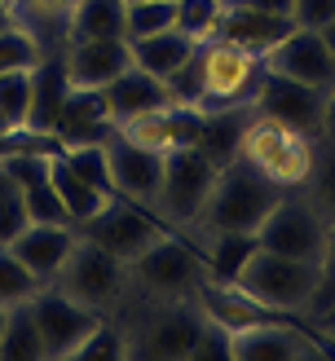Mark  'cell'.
Returning a JSON list of instances; mask_svg holds the SVG:
<instances>
[{
  "instance_id": "cell-1",
  "label": "cell",
  "mask_w": 335,
  "mask_h": 361,
  "mask_svg": "<svg viewBox=\"0 0 335 361\" xmlns=\"http://www.w3.org/2000/svg\"><path fill=\"white\" fill-rule=\"evenodd\" d=\"M123 309V361H190L203 326L199 300H128Z\"/></svg>"
},
{
  "instance_id": "cell-2",
  "label": "cell",
  "mask_w": 335,
  "mask_h": 361,
  "mask_svg": "<svg viewBox=\"0 0 335 361\" xmlns=\"http://www.w3.org/2000/svg\"><path fill=\"white\" fill-rule=\"evenodd\" d=\"M278 198H282V190L269 176H260L252 164L234 159V164L217 168V180H212V190L203 198L199 216H194V225L185 229V238L190 233H256Z\"/></svg>"
},
{
  "instance_id": "cell-3",
  "label": "cell",
  "mask_w": 335,
  "mask_h": 361,
  "mask_svg": "<svg viewBox=\"0 0 335 361\" xmlns=\"http://www.w3.org/2000/svg\"><path fill=\"white\" fill-rule=\"evenodd\" d=\"M234 286L274 317H309L313 300H317V264L256 247L247 256V264L238 269Z\"/></svg>"
},
{
  "instance_id": "cell-4",
  "label": "cell",
  "mask_w": 335,
  "mask_h": 361,
  "mask_svg": "<svg viewBox=\"0 0 335 361\" xmlns=\"http://www.w3.org/2000/svg\"><path fill=\"white\" fill-rule=\"evenodd\" d=\"M49 286H58L62 295H71L75 304H84V309H93L102 317H115L123 304H128V295H133L128 264H123L119 256H111L106 247H97L93 238H84V233L75 238L66 264L58 269V278H53Z\"/></svg>"
},
{
  "instance_id": "cell-5",
  "label": "cell",
  "mask_w": 335,
  "mask_h": 361,
  "mask_svg": "<svg viewBox=\"0 0 335 361\" xmlns=\"http://www.w3.org/2000/svg\"><path fill=\"white\" fill-rule=\"evenodd\" d=\"M264 80V58L252 49H238L212 35L199 44V111H238L256 102V88Z\"/></svg>"
},
{
  "instance_id": "cell-6",
  "label": "cell",
  "mask_w": 335,
  "mask_h": 361,
  "mask_svg": "<svg viewBox=\"0 0 335 361\" xmlns=\"http://www.w3.org/2000/svg\"><path fill=\"white\" fill-rule=\"evenodd\" d=\"M313 150H317L313 137L252 111V119H247V128H243L238 159L252 164L260 176H269L278 190H305V180L313 172Z\"/></svg>"
},
{
  "instance_id": "cell-7",
  "label": "cell",
  "mask_w": 335,
  "mask_h": 361,
  "mask_svg": "<svg viewBox=\"0 0 335 361\" xmlns=\"http://www.w3.org/2000/svg\"><path fill=\"white\" fill-rule=\"evenodd\" d=\"M128 282H133L128 300H194L199 295V282H203L199 251L176 229H168L164 238H154L128 264Z\"/></svg>"
},
{
  "instance_id": "cell-8",
  "label": "cell",
  "mask_w": 335,
  "mask_h": 361,
  "mask_svg": "<svg viewBox=\"0 0 335 361\" xmlns=\"http://www.w3.org/2000/svg\"><path fill=\"white\" fill-rule=\"evenodd\" d=\"M256 243L264 251H278V256L317 264L322 260V247H327V221H322V212L309 203L305 190H282L274 212L264 216L260 229H256Z\"/></svg>"
},
{
  "instance_id": "cell-9",
  "label": "cell",
  "mask_w": 335,
  "mask_h": 361,
  "mask_svg": "<svg viewBox=\"0 0 335 361\" xmlns=\"http://www.w3.org/2000/svg\"><path fill=\"white\" fill-rule=\"evenodd\" d=\"M212 180H217V164H212L199 146H185V150L164 154V185H159L154 216L168 229L185 233L194 225V216H199V207H203Z\"/></svg>"
},
{
  "instance_id": "cell-10",
  "label": "cell",
  "mask_w": 335,
  "mask_h": 361,
  "mask_svg": "<svg viewBox=\"0 0 335 361\" xmlns=\"http://www.w3.org/2000/svg\"><path fill=\"white\" fill-rule=\"evenodd\" d=\"M335 348L322 344V335L296 326L287 317H256L229 335V361H317Z\"/></svg>"
},
{
  "instance_id": "cell-11",
  "label": "cell",
  "mask_w": 335,
  "mask_h": 361,
  "mask_svg": "<svg viewBox=\"0 0 335 361\" xmlns=\"http://www.w3.org/2000/svg\"><path fill=\"white\" fill-rule=\"evenodd\" d=\"M80 233H84V238H93L97 247H106L111 256H119L123 264H133L154 238H164L168 225L159 221L154 212H146V207H137V203H128V198L115 194L111 203L93 216V221L80 225Z\"/></svg>"
},
{
  "instance_id": "cell-12",
  "label": "cell",
  "mask_w": 335,
  "mask_h": 361,
  "mask_svg": "<svg viewBox=\"0 0 335 361\" xmlns=\"http://www.w3.org/2000/svg\"><path fill=\"white\" fill-rule=\"evenodd\" d=\"M27 309H31V317H35V326H40L44 357H49V361H71V357H75V348L88 339V331L102 322V313L75 304L71 295H62L58 286H49V282L27 300Z\"/></svg>"
},
{
  "instance_id": "cell-13",
  "label": "cell",
  "mask_w": 335,
  "mask_h": 361,
  "mask_svg": "<svg viewBox=\"0 0 335 361\" xmlns=\"http://www.w3.org/2000/svg\"><path fill=\"white\" fill-rule=\"evenodd\" d=\"M252 111L264 115V119L287 123V128H296V133H305V137L317 141V133H322V111H327V88H313V84H300V80L264 71Z\"/></svg>"
},
{
  "instance_id": "cell-14",
  "label": "cell",
  "mask_w": 335,
  "mask_h": 361,
  "mask_svg": "<svg viewBox=\"0 0 335 361\" xmlns=\"http://www.w3.org/2000/svg\"><path fill=\"white\" fill-rule=\"evenodd\" d=\"M106 146V164H111V185L119 198H128V203L154 212L159 203V185H164V154H154L146 146H137L128 141L119 128L102 141Z\"/></svg>"
},
{
  "instance_id": "cell-15",
  "label": "cell",
  "mask_w": 335,
  "mask_h": 361,
  "mask_svg": "<svg viewBox=\"0 0 335 361\" xmlns=\"http://www.w3.org/2000/svg\"><path fill=\"white\" fill-rule=\"evenodd\" d=\"M119 133L128 141H137V146L154 150V154H172V150H185V146L199 141L203 111L190 106V102H164V106H154V111H146V115L123 119Z\"/></svg>"
},
{
  "instance_id": "cell-16",
  "label": "cell",
  "mask_w": 335,
  "mask_h": 361,
  "mask_svg": "<svg viewBox=\"0 0 335 361\" xmlns=\"http://www.w3.org/2000/svg\"><path fill=\"white\" fill-rule=\"evenodd\" d=\"M264 71L274 75H287V80H300V84H313V88H335V53L327 49L322 31H309V27H296L291 35L264 53Z\"/></svg>"
},
{
  "instance_id": "cell-17",
  "label": "cell",
  "mask_w": 335,
  "mask_h": 361,
  "mask_svg": "<svg viewBox=\"0 0 335 361\" xmlns=\"http://www.w3.org/2000/svg\"><path fill=\"white\" fill-rule=\"evenodd\" d=\"M62 66L71 88L102 93L115 75L133 66V53H128V40H71L62 49Z\"/></svg>"
},
{
  "instance_id": "cell-18",
  "label": "cell",
  "mask_w": 335,
  "mask_h": 361,
  "mask_svg": "<svg viewBox=\"0 0 335 361\" xmlns=\"http://www.w3.org/2000/svg\"><path fill=\"white\" fill-rule=\"evenodd\" d=\"M75 238H80V229L71 225V221H31V225L9 243V251H13V256L23 260L40 282H53V278H58V269L66 264L71 247H75Z\"/></svg>"
},
{
  "instance_id": "cell-19",
  "label": "cell",
  "mask_w": 335,
  "mask_h": 361,
  "mask_svg": "<svg viewBox=\"0 0 335 361\" xmlns=\"http://www.w3.org/2000/svg\"><path fill=\"white\" fill-rule=\"evenodd\" d=\"M291 31H296L291 13H264V9H252V5H238V0H225L221 23H217L221 40L238 44V49H252V53H260V58Z\"/></svg>"
},
{
  "instance_id": "cell-20",
  "label": "cell",
  "mask_w": 335,
  "mask_h": 361,
  "mask_svg": "<svg viewBox=\"0 0 335 361\" xmlns=\"http://www.w3.org/2000/svg\"><path fill=\"white\" fill-rule=\"evenodd\" d=\"M164 102H172L168 80H159V75H150V71H141V66H128L123 75H115L111 84L102 88L106 119H111L115 128H119L123 119L146 115V111H154V106H164Z\"/></svg>"
},
{
  "instance_id": "cell-21",
  "label": "cell",
  "mask_w": 335,
  "mask_h": 361,
  "mask_svg": "<svg viewBox=\"0 0 335 361\" xmlns=\"http://www.w3.org/2000/svg\"><path fill=\"white\" fill-rule=\"evenodd\" d=\"M71 93V80H66V66H62V53L53 58L44 53L40 62L31 66V111H27V137H49L58 128V115H62V102Z\"/></svg>"
},
{
  "instance_id": "cell-22",
  "label": "cell",
  "mask_w": 335,
  "mask_h": 361,
  "mask_svg": "<svg viewBox=\"0 0 335 361\" xmlns=\"http://www.w3.org/2000/svg\"><path fill=\"white\" fill-rule=\"evenodd\" d=\"M49 180H53V194H58V203H62V212H66V221L71 225H84V221H93V216L111 203L115 194H106L102 185H93L88 176H80L75 168H71V159L62 154V150H53L49 154Z\"/></svg>"
},
{
  "instance_id": "cell-23",
  "label": "cell",
  "mask_w": 335,
  "mask_h": 361,
  "mask_svg": "<svg viewBox=\"0 0 335 361\" xmlns=\"http://www.w3.org/2000/svg\"><path fill=\"white\" fill-rule=\"evenodd\" d=\"M115 133V123L106 119L102 93H84V88H71L58 115V128H53V141L58 146H84V141H106Z\"/></svg>"
},
{
  "instance_id": "cell-24",
  "label": "cell",
  "mask_w": 335,
  "mask_h": 361,
  "mask_svg": "<svg viewBox=\"0 0 335 361\" xmlns=\"http://www.w3.org/2000/svg\"><path fill=\"white\" fill-rule=\"evenodd\" d=\"M194 49H199V40H190L185 31H150V35H133L128 40V53H133V66L141 71H150V75L159 80H172L176 71H181L190 58H194Z\"/></svg>"
},
{
  "instance_id": "cell-25",
  "label": "cell",
  "mask_w": 335,
  "mask_h": 361,
  "mask_svg": "<svg viewBox=\"0 0 335 361\" xmlns=\"http://www.w3.org/2000/svg\"><path fill=\"white\" fill-rule=\"evenodd\" d=\"M190 238H194V251H199V264H203V282H221V286L234 282L247 256L260 247L256 233H190Z\"/></svg>"
},
{
  "instance_id": "cell-26",
  "label": "cell",
  "mask_w": 335,
  "mask_h": 361,
  "mask_svg": "<svg viewBox=\"0 0 335 361\" xmlns=\"http://www.w3.org/2000/svg\"><path fill=\"white\" fill-rule=\"evenodd\" d=\"M66 44L71 40H128V23H123V0H75L66 13Z\"/></svg>"
},
{
  "instance_id": "cell-27",
  "label": "cell",
  "mask_w": 335,
  "mask_h": 361,
  "mask_svg": "<svg viewBox=\"0 0 335 361\" xmlns=\"http://www.w3.org/2000/svg\"><path fill=\"white\" fill-rule=\"evenodd\" d=\"M247 119H252V106L203 115V133H199V141H194V146H199L217 168L234 164V159H238V146H243V128H247Z\"/></svg>"
},
{
  "instance_id": "cell-28",
  "label": "cell",
  "mask_w": 335,
  "mask_h": 361,
  "mask_svg": "<svg viewBox=\"0 0 335 361\" xmlns=\"http://www.w3.org/2000/svg\"><path fill=\"white\" fill-rule=\"evenodd\" d=\"M0 361H49L40 326H35L27 304H13L9 317H5V331H0Z\"/></svg>"
},
{
  "instance_id": "cell-29",
  "label": "cell",
  "mask_w": 335,
  "mask_h": 361,
  "mask_svg": "<svg viewBox=\"0 0 335 361\" xmlns=\"http://www.w3.org/2000/svg\"><path fill=\"white\" fill-rule=\"evenodd\" d=\"M305 194L322 212V221L335 225V146H327V141H317V150H313V172L305 180Z\"/></svg>"
},
{
  "instance_id": "cell-30",
  "label": "cell",
  "mask_w": 335,
  "mask_h": 361,
  "mask_svg": "<svg viewBox=\"0 0 335 361\" xmlns=\"http://www.w3.org/2000/svg\"><path fill=\"white\" fill-rule=\"evenodd\" d=\"M40 58H44V40L27 23H13L0 31V75L18 71V66H35Z\"/></svg>"
},
{
  "instance_id": "cell-31",
  "label": "cell",
  "mask_w": 335,
  "mask_h": 361,
  "mask_svg": "<svg viewBox=\"0 0 335 361\" xmlns=\"http://www.w3.org/2000/svg\"><path fill=\"white\" fill-rule=\"evenodd\" d=\"M27 111H31V66H18L0 75V115L9 119L13 133H27Z\"/></svg>"
},
{
  "instance_id": "cell-32",
  "label": "cell",
  "mask_w": 335,
  "mask_h": 361,
  "mask_svg": "<svg viewBox=\"0 0 335 361\" xmlns=\"http://www.w3.org/2000/svg\"><path fill=\"white\" fill-rule=\"evenodd\" d=\"M40 286H44V282L35 278L9 247H0V304H5V309H13V304H27L35 291H40Z\"/></svg>"
},
{
  "instance_id": "cell-33",
  "label": "cell",
  "mask_w": 335,
  "mask_h": 361,
  "mask_svg": "<svg viewBox=\"0 0 335 361\" xmlns=\"http://www.w3.org/2000/svg\"><path fill=\"white\" fill-rule=\"evenodd\" d=\"M123 23H128V40L168 31L176 23V0H123Z\"/></svg>"
},
{
  "instance_id": "cell-34",
  "label": "cell",
  "mask_w": 335,
  "mask_h": 361,
  "mask_svg": "<svg viewBox=\"0 0 335 361\" xmlns=\"http://www.w3.org/2000/svg\"><path fill=\"white\" fill-rule=\"evenodd\" d=\"M221 9L225 0H176V31H185L190 40H212L217 35V23H221Z\"/></svg>"
},
{
  "instance_id": "cell-35",
  "label": "cell",
  "mask_w": 335,
  "mask_h": 361,
  "mask_svg": "<svg viewBox=\"0 0 335 361\" xmlns=\"http://www.w3.org/2000/svg\"><path fill=\"white\" fill-rule=\"evenodd\" d=\"M71 361H123V331H119V322L102 317L97 326L88 331V339L75 348Z\"/></svg>"
},
{
  "instance_id": "cell-36",
  "label": "cell",
  "mask_w": 335,
  "mask_h": 361,
  "mask_svg": "<svg viewBox=\"0 0 335 361\" xmlns=\"http://www.w3.org/2000/svg\"><path fill=\"white\" fill-rule=\"evenodd\" d=\"M62 154L71 159V168L80 176H88L93 185H102L106 194H115L111 185V164H106V146L102 141H84V146H62Z\"/></svg>"
},
{
  "instance_id": "cell-37",
  "label": "cell",
  "mask_w": 335,
  "mask_h": 361,
  "mask_svg": "<svg viewBox=\"0 0 335 361\" xmlns=\"http://www.w3.org/2000/svg\"><path fill=\"white\" fill-rule=\"evenodd\" d=\"M75 9V0H13L18 23H27L35 35H40V23L49 27H66V13Z\"/></svg>"
},
{
  "instance_id": "cell-38",
  "label": "cell",
  "mask_w": 335,
  "mask_h": 361,
  "mask_svg": "<svg viewBox=\"0 0 335 361\" xmlns=\"http://www.w3.org/2000/svg\"><path fill=\"white\" fill-rule=\"evenodd\" d=\"M327 309H335V225H327V247H322V260H317V300L309 317H322Z\"/></svg>"
},
{
  "instance_id": "cell-39",
  "label": "cell",
  "mask_w": 335,
  "mask_h": 361,
  "mask_svg": "<svg viewBox=\"0 0 335 361\" xmlns=\"http://www.w3.org/2000/svg\"><path fill=\"white\" fill-rule=\"evenodd\" d=\"M229 335L234 331L203 313V326H199V339H194V348H190V361H229Z\"/></svg>"
},
{
  "instance_id": "cell-40",
  "label": "cell",
  "mask_w": 335,
  "mask_h": 361,
  "mask_svg": "<svg viewBox=\"0 0 335 361\" xmlns=\"http://www.w3.org/2000/svg\"><path fill=\"white\" fill-rule=\"evenodd\" d=\"M31 225V212H27V198H23V190H5L0 194V247H9L18 233H23Z\"/></svg>"
},
{
  "instance_id": "cell-41",
  "label": "cell",
  "mask_w": 335,
  "mask_h": 361,
  "mask_svg": "<svg viewBox=\"0 0 335 361\" xmlns=\"http://www.w3.org/2000/svg\"><path fill=\"white\" fill-rule=\"evenodd\" d=\"M331 18H335V0H296V5H291V23L296 27L322 31Z\"/></svg>"
},
{
  "instance_id": "cell-42",
  "label": "cell",
  "mask_w": 335,
  "mask_h": 361,
  "mask_svg": "<svg viewBox=\"0 0 335 361\" xmlns=\"http://www.w3.org/2000/svg\"><path fill=\"white\" fill-rule=\"evenodd\" d=\"M317 141L335 146V88L327 93V111H322V133H317Z\"/></svg>"
},
{
  "instance_id": "cell-43",
  "label": "cell",
  "mask_w": 335,
  "mask_h": 361,
  "mask_svg": "<svg viewBox=\"0 0 335 361\" xmlns=\"http://www.w3.org/2000/svg\"><path fill=\"white\" fill-rule=\"evenodd\" d=\"M238 5H252V9H264V13H291L296 0H238Z\"/></svg>"
},
{
  "instance_id": "cell-44",
  "label": "cell",
  "mask_w": 335,
  "mask_h": 361,
  "mask_svg": "<svg viewBox=\"0 0 335 361\" xmlns=\"http://www.w3.org/2000/svg\"><path fill=\"white\" fill-rule=\"evenodd\" d=\"M313 322H317V331H322L327 344H335V309H327L322 317H313Z\"/></svg>"
},
{
  "instance_id": "cell-45",
  "label": "cell",
  "mask_w": 335,
  "mask_h": 361,
  "mask_svg": "<svg viewBox=\"0 0 335 361\" xmlns=\"http://www.w3.org/2000/svg\"><path fill=\"white\" fill-rule=\"evenodd\" d=\"M18 23V13H13V0H0V31L5 27H13Z\"/></svg>"
},
{
  "instance_id": "cell-46",
  "label": "cell",
  "mask_w": 335,
  "mask_h": 361,
  "mask_svg": "<svg viewBox=\"0 0 335 361\" xmlns=\"http://www.w3.org/2000/svg\"><path fill=\"white\" fill-rule=\"evenodd\" d=\"M322 40H327V49H331V53H335V18H331V23H327V27H322Z\"/></svg>"
},
{
  "instance_id": "cell-47",
  "label": "cell",
  "mask_w": 335,
  "mask_h": 361,
  "mask_svg": "<svg viewBox=\"0 0 335 361\" xmlns=\"http://www.w3.org/2000/svg\"><path fill=\"white\" fill-rule=\"evenodd\" d=\"M5 190H13V176H9V168H5V164H0V194H5Z\"/></svg>"
},
{
  "instance_id": "cell-48",
  "label": "cell",
  "mask_w": 335,
  "mask_h": 361,
  "mask_svg": "<svg viewBox=\"0 0 335 361\" xmlns=\"http://www.w3.org/2000/svg\"><path fill=\"white\" fill-rule=\"evenodd\" d=\"M9 137H18V133L9 128V119H5V115H0V141H9Z\"/></svg>"
},
{
  "instance_id": "cell-49",
  "label": "cell",
  "mask_w": 335,
  "mask_h": 361,
  "mask_svg": "<svg viewBox=\"0 0 335 361\" xmlns=\"http://www.w3.org/2000/svg\"><path fill=\"white\" fill-rule=\"evenodd\" d=\"M5 317H9V309H5V304H0V331H5Z\"/></svg>"
}]
</instances>
